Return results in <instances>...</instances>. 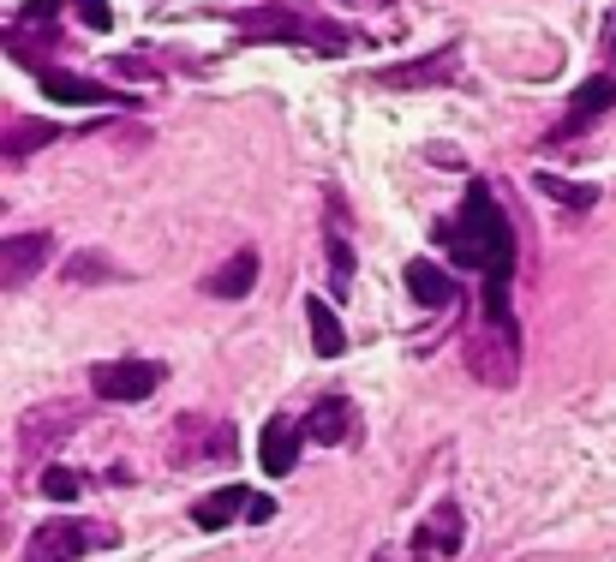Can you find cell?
I'll return each instance as SVG.
<instances>
[{
  "instance_id": "6da1fadb",
  "label": "cell",
  "mask_w": 616,
  "mask_h": 562,
  "mask_svg": "<svg viewBox=\"0 0 616 562\" xmlns=\"http://www.w3.org/2000/svg\"><path fill=\"white\" fill-rule=\"evenodd\" d=\"M443 246H449L455 270H479V275H486V323H479V330L515 342V312H509V281H515V228H509L503 204H497V191L486 180L467 186L461 216L443 228Z\"/></svg>"
},
{
  "instance_id": "7a4b0ae2",
  "label": "cell",
  "mask_w": 616,
  "mask_h": 562,
  "mask_svg": "<svg viewBox=\"0 0 616 562\" xmlns=\"http://www.w3.org/2000/svg\"><path fill=\"white\" fill-rule=\"evenodd\" d=\"M240 24L252 42H300V37H317V49H330V54H342L347 42V31H335V24H317L312 12H300V7H288V0H270V7H252V12H240Z\"/></svg>"
},
{
  "instance_id": "3957f363",
  "label": "cell",
  "mask_w": 616,
  "mask_h": 562,
  "mask_svg": "<svg viewBox=\"0 0 616 562\" xmlns=\"http://www.w3.org/2000/svg\"><path fill=\"white\" fill-rule=\"evenodd\" d=\"M163 365L156 360H102L91 372V389L102 395V402H144V395L163 389Z\"/></svg>"
},
{
  "instance_id": "277c9868",
  "label": "cell",
  "mask_w": 616,
  "mask_h": 562,
  "mask_svg": "<svg viewBox=\"0 0 616 562\" xmlns=\"http://www.w3.org/2000/svg\"><path fill=\"white\" fill-rule=\"evenodd\" d=\"M461 79V49H437L425 61H407V66H384L377 72V91H443V84Z\"/></svg>"
},
{
  "instance_id": "5b68a950",
  "label": "cell",
  "mask_w": 616,
  "mask_h": 562,
  "mask_svg": "<svg viewBox=\"0 0 616 562\" xmlns=\"http://www.w3.org/2000/svg\"><path fill=\"white\" fill-rule=\"evenodd\" d=\"M461 544H467L461 502H449V497H443V502H437V509L419 521V532H414V551H407V556H414V562H449L455 551H461Z\"/></svg>"
},
{
  "instance_id": "8992f818",
  "label": "cell",
  "mask_w": 616,
  "mask_h": 562,
  "mask_svg": "<svg viewBox=\"0 0 616 562\" xmlns=\"http://www.w3.org/2000/svg\"><path fill=\"white\" fill-rule=\"evenodd\" d=\"M84 544H114V532H84L79 521H42L24 544V562H79Z\"/></svg>"
},
{
  "instance_id": "52a82bcc",
  "label": "cell",
  "mask_w": 616,
  "mask_h": 562,
  "mask_svg": "<svg viewBox=\"0 0 616 562\" xmlns=\"http://www.w3.org/2000/svg\"><path fill=\"white\" fill-rule=\"evenodd\" d=\"M610 102H616V79H610V72H598V79H586L581 91H575V102H568V114L551 126V138H545V144H568V138H575V132H581L586 121H598V114H605Z\"/></svg>"
},
{
  "instance_id": "ba28073f",
  "label": "cell",
  "mask_w": 616,
  "mask_h": 562,
  "mask_svg": "<svg viewBox=\"0 0 616 562\" xmlns=\"http://www.w3.org/2000/svg\"><path fill=\"white\" fill-rule=\"evenodd\" d=\"M54 258V233H7V258H0V281L7 288H24L36 281V270Z\"/></svg>"
},
{
  "instance_id": "9c48e42d",
  "label": "cell",
  "mask_w": 616,
  "mask_h": 562,
  "mask_svg": "<svg viewBox=\"0 0 616 562\" xmlns=\"http://www.w3.org/2000/svg\"><path fill=\"white\" fill-rule=\"evenodd\" d=\"M324 251H330V288L347 293V281H354V240H347V216L335 191H324Z\"/></svg>"
},
{
  "instance_id": "30bf717a",
  "label": "cell",
  "mask_w": 616,
  "mask_h": 562,
  "mask_svg": "<svg viewBox=\"0 0 616 562\" xmlns=\"http://www.w3.org/2000/svg\"><path fill=\"white\" fill-rule=\"evenodd\" d=\"M300 437H305V425H293V419H270V425H263L258 461H263L270 479H288V472L300 467Z\"/></svg>"
},
{
  "instance_id": "8fae6325",
  "label": "cell",
  "mask_w": 616,
  "mask_h": 562,
  "mask_svg": "<svg viewBox=\"0 0 616 562\" xmlns=\"http://www.w3.org/2000/svg\"><path fill=\"white\" fill-rule=\"evenodd\" d=\"M252 281H258V251L240 246L228 263H216V270L203 275V293H210V300H246V293H252Z\"/></svg>"
},
{
  "instance_id": "7c38bea8",
  "label": "cell",
  "mask_w": 616,
  "mask_h": 562,
  "mask_svg": "<svg viewBox=\"0 0 616 562\" xmlns=\"http://www.w3.org/2000/svg\"><path fill=\"white\" fill-rule=\"evenodd\" d=\"M354 402H342V395H324L312 413H305V437L312 443H354Z\"/></svg>"
},
{
  "instance_id": "4fadbf2b",
  "label": "cell",
  "mask_w": 616,
  "mask_h": 562,
  "mask_svg": "<svg viewBox=\"0 0 616 562\" xmlns=\"http://www.w3.org/2000/svg\"><path fill=\"white\" fill-rule=\"evenodd\" d=\"M36 79H42V91H49L54 102H72V108H102V102H126L121 91H102V84L72 79V72H54V66H42Z\"/></svg>"
},
{
  "instance_id": "5bb4252c",
  "label": "cell",
  "mask_w": 616,
  "mask_h": 562,
  "mask_svg": "<svg viewBox=\"0 0 616 562\" xmlns=\"http://www.w3.org/2000/svg\"><path fill=\"white\" fill-rule=\"evenodd\" d=\"M174 431H180L174 461H198V455H228L233 449V431H222V425H210V419H192V413H186Z\"/></svg>"
},
{
  "instance_id": "9a60e30c",
  "label": "cell",
  "mask_w": 616,
  "mask_h": 562,
  "mask_svg": "<svg viewBox=\"0 0 616 562\" xmlns=\"http://www.w3.org/2000/svg\"><path fill=\"white\" fill-rule=\"evenodd\" d=\"M246 502H252V491H246V485H216L210 497L192 502V521H198L203 532H222L233 514H246Z\"/></svg>"
},
{
  "instance_id": "2e32d148",
  "label": "cell",
  "mask_w": 616,
  "mask_h": 562,
  "mask_svg": "<svg viewBox=\"0 0 616 562\" xmlns=\"http://www.w3.org/2000/svg\"><path fill=\"white\" fill-rule=\"evenodd\" d=\"M407 293H414L419 305H455V281H449V270L443 263H431V258H414L407 263Z\"/></svg>"
},
{
  "instance_id": "e0dca14e",
  "label": "cell",
  "mask_w": 616,
  "mask_h": 562,
  "mask_svg": "<svg viewBox=\"0 0 616 562\" xmlns=\"http://www.w3.org/2000/svg\"><path fill=\"white\" fill-rule=\"evenodd\" d=\"M305 318H312V347H317V360H342V347H347V335H342V318L330 312V300H305Z\"/></svg>"
},
{
  "instance_id": "ac0fdd59",
  "label": "cell",
  "mask_w": 616,
  "mask_h": 562,
  "mask_svg": "<svg viewBox=\"0 0 616 562\" xmlns=\"http://www.w3.org/2000/svg\"><path fill=\"white\" fill-rule=\"evenodd\" d=\"M533 186L545 191L551 204H563V210H593L598 204V186H575V180H563V174H539Z\"/></svg>"
},
{
  "instance_id": "d6986e66",
  "label": "cell",
  "mask_w": 616,
  "mask_h": 562,
  "mask_svg": "<svg viewBox=\"0 0 616 562\" xmlns=\"http://www.w3.org/2000/svg\"><path fill=\"white\" fill-rule=\"evenodd\" d=\"M49 138H61V126H49V121H12V126H7V162L42 150Z\"/></svg>"
},
{
  "instance_id": "ffe728a7",
  "label": "cell",
  "mask_w": 616,
  "mask_h": 562,
  "mask_svg": "<svg viewBox=\"0 0 616 562\" xmlns=\"http://www.w3.org/2000/svg\"><path fill=\"white\" fill-rule=\"evenodd\" d=\"M114 258H102V251H79V258H66L61 281H79V288H96V281H114Z\"/></svg>"
},
{
  "instance_id": "44dd1931",
  "label": "cell",
  "mask_w": 616,
  "mask_h": 562,
  "mask_svg": "<svg viewBox=\"0 0 616 562\" xmlns=\"http://www.w3.org/2000/svg\"><path fill=\"white\" fill-rule=\"evenodd\" d=\"M42 497H54V502H72V497H79V479H72L66 467H54L49 479H42Z\"/></svg>"
},
{
  "instance_id": "7402d4cb",
  "label": "cell",
  "mask_w": 616,
  "mask_h": 562,
  "mask_svg": "<svg viewBox=\"0 0 616 562\" xmlns=\"http://www.w3.org/2000/svg\"><path fill=\"white\" fill-rule=\"evenodd\" d=\"M72 7H79V19L91 31H108V0H72Z\"/></svg>"
},
{
  "instance_id": "603a6c76",
  "label": "cell",
  "mask_w": 616,
  "mask_h": 562,
  "mask_svg": "<svg viewBox=\"0 0 616 562\" xmlns=\"http://www.w3.org/2000/svg\"><path fill=\"white\" fill-rule=\"evenodd\" d=\"M114 72H121V79H156V61H138V54H121V61H114Z\"/></svg>"
},
{
  "instance_id": "cb8c5ba5",
  "label": "cell",
  "mask_w": 616,
  "mask_h": 562,
  "mask_svg": "<svg viewBox=\"0 0 616 562\" xmlns=\"http://www.w3.org/2000/svg\"><path fill=\"white\" fill-rule=\"evenodd\" d=\"M61 7H66V0H31V7H24V19H19V24H49L54 12H61Z\"/></svg>"
},
{
  "instance_id": "d4e9b609",
  "label": "cell",
  "mask_w": 616,
  "mask_h": 562,
  "mask_svg": "<svg viewBox=\"0 0 616 562\" xmlns=\"http://www.w3.org/2000/svg\"><path fill=\"white\" fill-rule=\"evenodd\" d=\"M270 514H275V502H270V497H252V502H246V521H252V527H258V521H270Z\"/></svg>"
},
{
  "instance_id": "484cf974",
  "label": "cell",
  "mask_w": 616,
  "mask_h": 562,
  "mask_svg": "<svg viewBox=\"0 0 616 562\" xmlns=\"http://www.w3.org/2000/svg\"><path fill=\"white\" fill-rule=\"evenodd\" d=\"M605 54H616V7H610V19H605Z\"/></svg>"
},
{
  "instance_id": "4316f807",
  "label": "cell",
  "mask_w": 616,
  "mask_h": 562,
  "mask_svg": "<svg viewBox=\"0 0 616 562\" xmlns=\"http://www.w3.org/2000/svg\"><path fill=\"white\" fill-rule=\"evenodd\" d=\"M372 562H395V556H389V551H377V556H372Z\"/></svg>"
}]
</instances>
